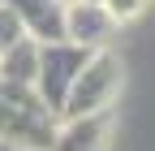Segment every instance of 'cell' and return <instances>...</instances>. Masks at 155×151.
<instances>
[{"label":"cell","instance_id":"obj_1","mask_svg":"<svg viewBox=\"0 0 155 151\" xmlns=\"http://www.w3.org/2000/svg\"><path fill=\"white\" fill-rule=\"evenodd\" d=\"M56 112L39 99L35 86H17L0 78V147L13 151H48L56 138Z\"/></svg>","mask_w":155,"mask_h":151},{"label":"cell","instance_id":"obj_2","mask_svg":"<svg viewBox=\"0 0 155 151\" xmlns=\"http://www.w3.org/2000/svg\"><path fill=\"white\" fill-rule=\"evenodd\" d=\"M125 86V65L112 48H95L86 56V65L78 69V78L69 86V95L61 104V117H78V112H99V108H112L116 95Z\"/></svg>","mask_w":155,"mask_h":151},{"label":"cell","instance_id":"obj_3","mask_svg":"<svg viewBox=\"0 0 155 151\" xmlns=\"http://www.w3.org/2000/svg\"><path fill=\"white\" fill-rule=\"evenodd\" d=\"M86 48H78L73 39H56V43H39V73H35V91L56 117H61V104L69 95V86L78 78V69L86 65Z\"/></svg>","mask_w":155,"mask_h":151},{"label":"cell","instance_id":"obj_4","mask_svg":"<svg viewBox=\"0 0 155 151\" xmlns=\"http://www.w3.org/2000/svg\"><path fill=\"white\" fill-rule=\"evenodd\" d=\"M108 147H112V108H99V112L61 117L48 151H108Z\"/></svg>","mask_w":155,"mask_h":151},{"label":"cell","instance_id":"obj_5","mask_svg":"<svg viewBox=\"0 0 155 151\" xmlns=\"http://www.w3.org/2000/svg\"><path fill=\"white\" fill-rule=\"evenodd\" d=\"M116 17L104 9V0H69L65 5V39H73L78 48H108L112 35H116Z\"/></svg>","mask_w":155,"mask_h":151},{"label":"cell","instance_id":"obj_6","mask_svg":"<svg viewBox=\"0 0 155 151\" xmlns=\"http://www.w3.org/2000/svg\"><path fill=\"white\" fill-rule=\"evenodd\" d=\"M13 13L22 17V30L39 43L65 39V5L69 0H9Z\"/></svg>","mask_w":155,"mask_h":151},{"label":"cell","instance_id":"obj_7","mask_svg":"<svg viewBox=\"0 0 155 151\" xmlns=\"http://www.w3.org/2000/svg\"><path fill=\"white\" fill-rule=\"evenodd\" d=\"M35 73H39V39H17L13 48L0 52V78L17 82V86H35Z\"/></svg>","mask_w":155,"mask_h":151},{"label":"cell","instance_id":"obj_8","mask_svg":"<svg viewBox=\"0 0 155 151\" xmlns=\"http://www.w3.org/2000/svg\"><path fill=\"white\" fill-rule=\"evenodd\" d=\"M17 39H26L22 17L13 13V5H9V0H0V52H5V48H13Z\"/></svg>","mask_w":155,"mask_h":151},{"label":"cell","instance_id":"obj_9","mask_svg":"<svg viewBox=\"0 0 155 151\" xmlns=\"http://www.w3.org/2000/svg\"><path fill=\"white\" fill-rule=\"evenodd\" d=\"M147 5H151V0H104V9L116 17V22H134Z\"/></svg>","mask_w":155,"mask_h":151}]
</instances>
